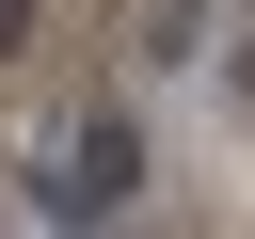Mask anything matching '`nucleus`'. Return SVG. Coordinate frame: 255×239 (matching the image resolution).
Instances as JSON below:
<instances>
[{"label": "nucleus", "mask_w": 255, "mask_h": 239, "mask_svg": "<svg viewBox=\"0 0 255 239\" xmlns=\"http://www.w3.org/2000/svg\"><path fill=\"white\" fill-rule=\"evenodd\" d=\"M32 191H48V223H112V207L143 191V127H128V112H80V127L32 159Z\"/></svg>", "instance_id": "obj_1"}, {"label": "nucleus", "mask_w": 255, "mask_h": 239, "mask_svg": "<svg viewBox=\"0 0 255 239\" xmlns=\"http://www.w3.org/2000/svg\"><path fill=\"white\" fill-rule=\"evenodd\" d=\"M207 48V0H143V64H191Z\"/></svg>", "instance_id": "obj_2"}, {"label": "nucleus", "mask_w": 255, "mask_h": 239, "mask_svg": "<svg viewBox=\"0 0 255 239\" xmlns=\"http://www.w3.org/2000/svg\"><path fill=\"white\" fill-rule=\"evenodd\" d=\"M16 48H32V0H0V64H16Z\"/></svg>", "instance_id": "obj_3"}]
</instances>
